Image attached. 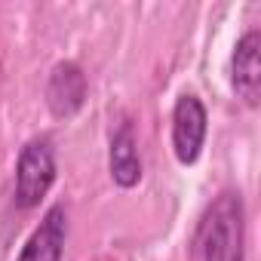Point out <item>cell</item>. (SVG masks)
Here are the masks:
<instances>
[{
    "label": "cell",
    "instance_id": "cell-1",
    "mask_svg": "<svg viewBox=\"0 0 261 261\" xmlns=\"http://www.w3.org/2000/svg\"><path fill=\"white\" fill-rule=\"evenodd\" d=\"M243 200L224 191L200 221V255L203 261H243Z\"/></svg>",
    "mask_w": 261,
    "mask_h": 261
},
{
    "label": "cell",
    "instance_id": "cell-2",
    "mask_svg": "<svg viewBox=\"0 0 261 261\" xmlns=\"http://www.w3.org/2000/svg\"><path fill=\"white\" fill-rule=\"evenodd\" d=\"M56 181V154L46 139H34L22 148L16 166V203L22 209H34Z\"/></svg>",
    "mask_w": 261,
    "mask_h": 261
},
{
    "label": "cell",
    "instance_id": "cell-3",
    "mask_svg": "<svg viewBox=\"0 0 261 261\" xmlns=\"http://www.w3.org/2000/svg\"><path fill=\"white\" fill-rule=\"evenodd\" d=\"M206 108L197 95H181L172 108V151L178 163L191 166L200 160L206 142Z\"/></svg>",
    "mask_w": 261,
    "mask_h": 261
},
{
    "label": "cell",
    "instance_id": "cell-4",
    "mask_svg": "<svg viewBox=\"0 0 261 261\" xmlns=\"http://www.w3.org/2000/svg\"><path fill=\"white\" fill-rule=\"evenodd\" d=\"M86 101V77L74 62H62L53 68L46 80V105L59 120L74 117Z\"/></svg>",
    "mask_w": 261,
    "mask_h": 261
},
{
    "label": "cell",
    "instance_id": "cell-5",
    "mask_svg": "<svg viewBox=\"0 0 261 261\" xmlns=\"http://www.w3.org/2000/svg\"><path fill=\"white\" fill-rule=\"evenodd\" d=\"M233 89L249 108L258 105V95H261V34L258 31L243 34L233 49Z\"/></svg>",
    "mask_w": 261,
    "mask_h": 261
},
{
    "label": "cell",
    "instance_id": "cell-6",
    "mask_svg": "<svg viewBox=\"0 0 261 261\" xmlns=\"http://www.w3.org/2000/svg\"><path fill=\"white\" fill-rule=\"evenodd\" d=\"M65 233H68V218L62 206H53L43 221L37 224V230L28 237L19 261H62L65 252Z\"/></svg>",
    "mask_w": 261,
    "mask_h": 261
},
{
    "label": "cell",
    "instance_id": "cell-7",
    "mask_svg": "<svg viewBox=\"0 0 261 261\" xmlns=\"http://www.w3.org/2000/svg\"><path fill=\"white\" fill-rule=\"evenodd\" d=\"M111 178L120 188H136L142 178L139 145H136V133L129 120H123L111 136Z\"/></svg>",
    "mask_w": 261,
    "mask_h": 261
}]
</instances>
